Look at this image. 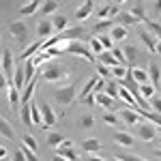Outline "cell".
I'll use <instances>...</instances> for the list:
<instances>
[{
  "instance_id": "obj_42",
  "label": "cell",
  "mask_w": 161,
  "mask_h": 161,
  "mask_svg": "<svg viewBox=\"0 0 161 161\" xmlns=\"http://www.w3.org/2000/svg\"><path fill=\"white\" fill-rule=\"evenodd\" d=\"M58 155H62V157H64L67 161H77V155H75V153H73L71 148H62V146H60Z\"/></svg>"
},
{
  "instance_id": "obj_32",
  "label": "cell",
  "mask_w": 161,
  "mask_h": 161,
  "mask_svg": "<svg viewBox=\"0 0 161 161\" xmlns=\"http://www.w3.org/2000/svg\"><path fill=\"white\" fill-rule=\"evenodd\" d=\"M47 144L50 146H62L64 144V137L58 131H52V133H47Z\"/></svg>"
},
{
  "instance_id": "obj_25",
  "label": "cell",
  "mask_w": 161,
  "mask_h": 161,
  "mask_svg": "<svg viewBox=\"0 0 161 161\" xmlns=\"http://www.w3.org/2000/svg\"><path fill=\"white\" fill-rule=\"evenodd\" d=\"M97 82H99V77H90V80L86 82V86L82 88V92H80V99H86L88 95H90V92L97 88Z\"/></svg>"
},
{
  "instance_id": "obj_31",
  "label": "cell",
  "mask_w": 161,
  "mask_h": 161,
  "mask_svg": "<svg viewBox=\"0 0 161 161\" xmlns=\"http://www.w3.org/2000/svg\"><path fill=\"white\" fill-rule=\"evenodd\" d=\"M144 26H146V30H148V32H153V35L161 41V24H159V22H150V19H146Z\"/></svg>"
},
{
  "instance_id": "obj_51",
  "label": "cell",
  "mask_w": 161,
  "mask_h": 161,
  "mask_svg": "<svg viewBox=\"0 0 161 161\" xmlns=\"http://www.w3.org/2000/svg\"><path fill=\"white\" fill-rule=\"evenodd\" d=\"M105 15H112V4H110V7H101V9H99V17H105Z\"/></svg>"
},
{
  "instance_id": "obj_52",
  "label": "cell",
  "mask_w": 161,
  "mask_h": 161,
  "mask_svg": "<svg viewBox=\"0 0 161 161\" xmlns=\"http://www.w3.org/2000/svg\"><path fill=\"white\" fill-rule=\"evenodd\" d=\"M84 101H86L88 105H97V95H88Z\"/></svg>"
},
{
  "instance_id": "obj_27",
  "label": "cell",
  "mask_w": 161,
  "mask_h": 161,
  "mask_svg": "<svg viewBox=\"0 0 161 161\" xmlns=\"http://www.w3.org/2000/svg\"><path fill=\"white\" fill-rule=\"evenodd\" d=\"M77 127H80V129H92V127H95V116H92V114H84V116H80Z\"/></svg>"
},
{
  "instance_id": "obj_44",
  "label": "cell",
  "mask_w": 161,
  "mask_h": 161,
  "mask_svg": "<svg viewBox=\"0 0 161 161\" xmlns=\"http://www.w3.org/2000/svg\"><path fill=\"white\" fill-rule=\"evenodd\" d=\"M131 13L136 15L140 22H146V17H144V7H142V4H136V7L131 9Z\"/></svg>"
},
{
  "instance_id": "obj_20",
  "label": "cell",
  "mask_w": 161,
  "mask_h": 161,
  "mask_svg": "<svg viewBox=\"0 0 161 161\" xmlns=\"http://www.w3.org/2000/svg\"><path fill=\"white\" fill-rule=\"evenodd\" d=\"M148 77L153 80V86H155V88L159 86V80H161V67L157 64V62H150V67H148Z\"/></svg>"
},
{
  "instance_id": "obj_28",
  "label": "cell",
  "mask_w": 161,
  "mask_h": 161,
  "mask_svg": "<svg viewBox=\"0 0 161 161\" xmlns=\"http://www.w3.org/2000/svg\"><path fill=\"white\" fill-rule=\"evenodd\" d=\"M118 92H120V84H118V86H116V82H108V84H105V95H108V97H112V99H116V101H120Z\"/></svg>"
},
{
  "instance_id": "obj_59",
  "label": "cell",
  "mask_w": 161,
  "mask_h": 161,
  "mask_svg": "<svg viewBox=\"0 0 161 161\" xmlns=\"http://www.w3.org/2000/svg\"><path fill=\"white\" fill-rule=\"evenodd\" d=\"M157 133H159V136H161V127H157Z\"/></svg>"
},
{
  "instance_id": "obj_60",
  "label": "cell",
  "mask_w": 161,
  "mask_h": 161,
  "mask_svg": "<svg viewBox=\"0 0 161 161\" xmlns=\"http://www.w3.org/2000/svg\"><path fill=\"white\" fill-rule=\"evenodd\" d=\"M112 161H123V159H118V157H114V159H112Z\"/></svg>"
},
{
  "instance_id": "obj_38",
  "label": "cell",
  "mask_w": 161,
  "mask_h": 161,
  "mask_svg": "<svg viewBox=\"0 0 161 161\" xmlns=\"http://www.w3.org/2000/svg\"><path fill=\"white\" fill-rule=\"evenodd\" d=\"M114 22L112 19H101V22H97V26H95V32H103V30H112L114 28Z\"/></svg>"
},
{
  "instance_id": "obj_53",
  "label": "cell",
  "mask_w": 161,
  "mask_h": 161,
  "mask_svg": "<svg viewBox=\"0 0 161 161\" xmlns=\"http://www.w3.org/2000/svg\"><path fill=\"white\" fill-rule=\"evenodd\" d=\"M52 161H67V159H64V157H62V155H58V153H56V155H54V157H52Z\"/></svg>"
},
{
  "instance_id": "obj_58",
  "label": "cell",
  "mask_w": 161,
  "mask_h": 161,
  "mask_svg": "<svg viewBox=\"0 0 161 161\" xmlns=\"http://www.w3.org/2000/svg\"><path fill=\"white\" fill-rule=\"evenodd\" d=\"M155 157H161V148H157V150H155Z\"/></svg>"
},
{
  "instance_id": "obj_23",
  "label": "cell",
  "mask_w": 161,
  "mask_h": 161,
  "mask_svg": "<svg viewBox=\"0 0 161 161\" xmlns=\"http://www.w3.org/2000/svg\"><path fill=\"white\" fill-rule=\"evenodd\" d=\"M99 62H101V64H105V67H110V69H114V67H120V64H118V60L112 56V52H103V54L99 56Z\"/></svg>"
},
{
  "instance_id": "obj_57",
  "label": "cell",
  "mask_w": 161,
  "mask_h": 161,
  "mask_svg": "<svg viewBox=\"0 0 161 161\" xmlns=\"http://www.w3.org/2000/svg\"><path fill=\"white\" fill-rule=\"evenodd\" d=\"M157 54H159V56H161V41H159V43H157Z\"/></svg>"
},
{
  "instance_id": "obj_37",
  "label": "cell",
  "mask_w": 161,
  "mask_h": 161,
  "mask_svg": "<svg viewBox=\"0 0 161 161\" xmlns=\"http://www.w3.org/2000/svg\"><path fill=\"white\" fill-rule=\"evenodd\" d=\"M22 144H24V146H28V148L32 150V153H37V140H35V137L30 136V133H26V136H22Z\"/></svg>"
},
{
  "instance_id": "obj_4",
  "label": "cell",
  "mask_w": 161,
  "mask_h": 161,
  "mask_svg": "<svg viewBox=\"0 0 161 161\" xmlns=\"http://www.w3.org/2000/svg\"><path fill=\"white\" fill-rule=\"evenodd\" d=\"M9 32H11V37L15 39L17 43H22V45H26L28 39H30V30H28L26 22H22V19L11 22V24H9Z\"/></svg>"
},
{
  "instance_id": "obj_15",
  "label": "cell",
  "mask_w": 161,
  "mask_h": 161,
  "mask_svg": "<svg viewBox=\"0 0 161 161\" xmlns=\"http://www.w3.org/2000/svg\"><path fill=\"white\" fill-rule=\"evenodd\" d=\"M92 11H95V4L88 0V2H84V4H82L77 11H75V19H80V22H82V19H86V17H88Z\"/></svg>"
},
{
  "instance_id": "obj_34",
  "label": "cell",
  "mask_w": 161,
  "mask_h": 161,
  "mask_svg": "<svg viewBox=\"0 0 161 161\" xmlns=\"http://www.w3.org/2000/svg\"><path fill=\"white\" fill-rule=\"evenodd\" d=\"M88 45H90V50H92V54H95V56H97V54H103V52H108L105 50V47H103V43H101L99 39L95 37V39H90V41H88Z\"/></svg>"
},
{
  "instance_id": "obj_45",
  "label": "cell",
  "mask_w": 161,
  "mask_h": 161,
  "mask_svg": "<svg viewBox=\"0 0 161 161\" xmlns=\"http://www.w3.org/2000/svg\"><path fill=\"white\" fill-rule=\"evenodd\" d=\"M101 120L105 125H110V127H116V125H118V116H116V114H105Z\"/></svg>"
},
{
  "instance_id": "obj_54",
  "label": "cell",
  "mask_w": 161,
  "mask_h": 161,
  "mask_svg": "<svg viewBox=\"0 0 161 161\" xmlns=\"http://www.w3.org/2000/svg\"><path fill=\"white\" fill-rule=\"evenodd\" d=\"M86 161H105V159H101V157H95V155H90Z\"/></svg>"
},
{
  "instance_id": "obj_22",
  "label": "cell",
  "mask_w": 161,
  "mask_h": 161,
  "mask_svg": "<svg viewBox=\"0 0 161 161\" xmlns=\"http://www.w3.org/2000/svg\"><path fill=\"white\" fill-rule=\"evenodd\" d=\"M110 37L114 39V41H125V39H127V28H125V26H120V24H116L110 30Z\"/></svg>"
},
{
  "instance_id": "obj_55",
  "label": "cell",
  "mask_w": 161,
  "mask_h": 161,
  "mask_svg": "<svg viewBox=\"0 0 161 161\" xmlns=\"http://www.w3.org/2000/svg\"><path fill=\"white\" fill-rule=\"evenodd\" d=\"M73 144H71V140H64V144H62V148H71Z\"/></svg>"
},
{
  "instance_id": "obj_1",
  "label": "cell",
  "mask_w": 161,
  "mask_h": 161,
  "mask_svg": "<svg viewBox=\"0 0 161 161\" xmlns=\"http://www.w3.org/2000/svg\"><path fill=\"white\" fill-rule=\"evenodd\" d=\"M69 77V71L58 64V62H50V64H45L43 67V71H41V80H45V82H50V84H60Z\"/></svg>"
},
{
  "instance_id": "obj_35",
  "label": "cell",
  "mask_w": 161,
  "mask_h": 161,
  "mask_svg": "<svg viewBox=\"0 0 161 161\" xmlns=\"http://www.w3.org/2000/svg\"><path fill=\"white\" fill-rule=\"evenodd\" d=\"M140 92H142V97H144V99H153V97H157L153 84H140Z\"/></svg>"
},
{
  "instance_id": "obj_48",
  "label": "cell",
  "mask_w": 161,
  "mask_h": 161,
  "mask_svg": "<svg viewBox=\"0 0 161 161\" xmlns=\"http://www.w3.org/2000/svg\"><path fill=\"white\" fill-rule=\"evenodd\" d=\"M118 159H123V161H146V159H142V157H136V155H120Z\"/></svg>"
},
{
  "instance_id": "obj_6",
  "label": "cell",
  "mask_w": 161,
  "mask_h": 161,
  "mask_svg": "<svg viewBox=\"0 0 161 161\" xmlns=\"http://www.w3.org/2000/svg\"><path fill=\"white\" fill-rule=\"evenodd\" d=\"M155 133H157V129L153 127V123H142V125L136 127V137L142 140V142H153L155 140Z\"/></svg>"
},
{
  "instance_id": "obj_19",
  "label": "cell",
  "mask_w": 161,
  "mask_h": 161,
  "mask_svg": "<svg viewBox=\"0 0 161 161\" xmlns=\"http://www.w3.org/2000/svg\"><path fill=\"white\" fill-rule=\"evenodd\" d=\"M52 24H54V28H56L58 32H64L67 26H69V17H64V15H60V13H56V15L52 17Z\"/></svg>"
},
{
  "instance_id": "obj_17",
  "label": "cell",
  "mask_w": 161,
  "mask_h": 161,
  "mask_svg": "<svg viewBox=\"0 0 161 161\" xmlns=\"http://www.w3.org/2000/svg\"><path fill=\"white\" fill-rule=\"evenodd\" d=\"M19 118H22V123H24L26 127H32V125H35V120H32V112H30V103H26V105L19 108Z\"/></svg>"
},
{
  "instance_id": "obj_12",
  "label": "cell",
  "mask_w": 161,
  "mask_h": 161,
  "mask_svg": "<svg viewBox=\"0 0 161 161\" xmlns=\"http://www.w3.org/2000/svg\"><path fill=\"white\" fill-rule=\"evenodd\" d=\"M114 142H116V144H120V146H125V148H131V146H133V136H131V133H127V131H116Z\"/></svg>"
},
{
  "instance_id": "obj_9",
  "label": "cell",
  "mask_w": 161,
  "mask_h": 161,
  "mask_svg": "<svg viewBox=\"0 0 161 161\" xmlns=\"http://www.w3.org/2000/svg\"><path fill=\"white\" fill-rule=\"evenodd\" d=\"M52 32H54V24L50 19H41L37 24V37L39 39H52Z\"/></svg>"
},
{
  "instance_id": "obj_16",
  "label": "cell",
  "mask_w": 161,
  "mask_h": 161,
  "mask_svg": "<svg viewBox=\"0 0 161 161\" xmlns=\"http://www.w3.org/2000/svg\"><path fill=\"white\" fill-rule=\"evenodd\" d=\"M13 86H15V88L28 86V84H26V71H24V67H17V69H15V73H13Z\"/></svg>"
},
{
  "instance_id": "obj_11",
  "label": "cell",
  "mask_w": 161,
  "mask_h": 161,
  "mask_svg": "<svg viewBox=\"0 0 161 161\" xmlns=\"http://www.w3.org/2000/svg\"><path fill=\"white\" fill-rule=\"evenodd\" d=\"M118 116H120V118H123L129 127L137 125V120H142V118H144V116H142L140 112H136V110H120V114H118Z\"/></svg>"
},
{
  "instance_id": "obj_49",
  "label": "cell",
  "mask_w": 161,
  "mask_h": 161,
  "mask_svg": "<svg viewBox=\"0 0 161 161\" xmlns=\"http://www.w3.org/2000/svg\"><path fill=\"white\" fill-rule=\"evenodd\" d=\"M13 161H28V159H26V155L22 150H15V153H13Z\"/></svg>"
},
{
  "instance_id": "obj_33",
  "label": "cell",
  "mask_w": 161,
  "mask_h": 161,
  "mask_svg": "<svg viewBox=\"0 0 161 161\" xmlns=\"http://www.w3.org/2000/svg\"><path fill=\"white\" fill-rule=\"evenodd\" d=\"M41 47H43V43H41V41H37V43H32V45H30L26 52H22V54H19V58H22V60H30V56H32L37 50H41Z\"/></svg>"
},
{
  "instance_id": "obj_43",
  "label": "cell",
  "mask_w": 161,
  "mask_h": 161,
  "mask_svg": "<svg viewBox=\"0 0 161 161\" xmlns=\"http://www.w3.org/2000/svg\"><path fill=\"white\" fill-rule=\"evenodd\" d=\"M99 41L103 43V47H105L108 52H112V50H114V45H112V43H114V39H112L110 35H103V37H99Z\"/></svg>"
},
{
  "instance_id": "obj_21",
  "label": "cell",
  "mask_w": 161,
  "mask_h": 161,
  "mask_svg": "<svg viewBox=\"0 0 161 161\" xmlns=\"http://www.w3.org/2000/svg\"><path fill=\"white\" fill-rule=\"evenodd\" d=\"M9 101H11V108L22 105V95H19V88H15L13 84H9Z\"/></svg>"
},
{
  "instance_id": "obj_8",
  "label": "cell",
  "mask_w": 161,
  "mask_h": 161,
  "mask_svg": "<svg viewBox=\"0 0 161 161\" xmlns=\"http://www.w3.org/2000/svg\"><path fill=\"white\" fill-rule=\"evenodd\" d=\"M82 35H84V28H82V26H73V28H67L64 32H60V35H58V41H60V43L82 41Z\"/></svg>"
},
{
  "instance_id": "obj_18",
  "label": "cell",
  "mask_w": 161,
  "mask_h": 161,
  "mask_svg": "<svg viewBox=\"0 0 161 161\" xmlns=\"http://www.w3.org/2000/svg\"><path fill=\"white\" fill-rule=\"evenodd\" d=\"M30 112H32V120H35V125H39V127H43V114H41V108H39V101H30Z\"/></svg>"
},
{
  "instance_id": "obj_26",
  "label": "cell",
  "mask_w": 161,
  "mask_h": 161,
  "mask_svg": "<svg viewBox=\"0 0 161 161\" xmlns=\"http://www.w3.org/2000/svg\"><path fill=\"white\" fill-rule=\"evenodd\" d=\"M131 75H133V80H136L137 84H148V71H144V69H131Z\"/></svg>"
},
{
  "instance_id": "obj_50",
  "label": "cell",
  "mask_w": 161,
  "mask_h": 161,
  "mask_svg": "<svg viewBox=\"0 0 161 161\" xmlns=\"http://www.w3.org/2000/svg\"><path fill=\"white\" fill-rule=\"evenodd\" d=\"M110 73H112L110 67H105V64H101V67H99V75H101V77H108Z\"/></svg>"
},
{
  "instance_id": "obj_40",
  "label": "cell",
  "mask_w": 161,
  "mask_h": 161,
  "mask_svg": "<svg viewBox=\"0 0 161 161\" xmlns=\"http://www.w3.org/2000/svg\"><path fill=\"white\" fill-rule=\"evenodd\" d=\"M112 75L120 82V80H125V77L129 75V69H127V67H114V69H112Z\"/></svg>"
},
{
  "instance_id": "obj_30",
  "label": "cell",
  "mask_w": 161,
  "mask_h": 161,
  "mask_svg": "<svg viewBox=\"0 0 161 161\" xmlns=\"http://www.w3.org/2000/svg\"><path fill=\"white\" fill-rule=\"evenodd\" d=\"M35 88H37V82H30V84L26 86V90L22 92V105H26L28 101H32V95H35Z\"/></svg>"
},
{
  "instance_id": "obj_29",
  "label": "cell",
  "mask_w": 161,
  "mask_h": 161,
  "mask_svg": "<svg viewBox=\"0 0 161 161\" xmlns=\"http://www.w3.org/2000/svg\"><path fill=\"white\" fill-rule=\"evenodd\" d=\"M0 133H2V137H4V140H13V137H15V131L11 129V125L7 123L4 118L0 120Z\"/></svg>"
},
{
  "instance_id": "obj_13",
  "label": "cell",
  "mask_w": 161,
  "mask_h": 161,
  "mask_svg": "<svg viewBox=\"0 0 161 161\" xmlns=\"http://www.w3.org/2000/svg\"><path fill=\"white\" fill-rule=\"evenodd\" d=\"M116 22H118L120 26H125V28H127V26H136V24H140V19H137V17H136V15H133L131 11L120 13V15L116 17Z\"/></svg>"
},
{
  "instance_id": "obj_10",
  "label": "cell",
  "mask_w": 161,
  "mask_h": 161,
  "mask_svg": "<svg viewBox=\"0 0 161 161\" xmlns=\"http://www.w3.org/2000/svg\"><path fill=\"white\" fill-rule=\"evenodd\" d=\"M140 39H142V43H144L150 52H157V43H159V41H157V37H155L153 32H148L146 28H142V30H140Z\"/></svg>"
},
{
  "instance_id": "obj_24",
  "label": "cell",
  "mask_w": 161,
  "mask_h": 161,
  "mask_svg": "<svg viewBox=\"0 0 161 161\" xmlns=\"http://www.w3.org/2000/svg\"><path fill=\"white\" fill-rule=\"evenodd\" d=\"M56 11H58V2H56V0H47V2L41 4V13L47 15V17H50V15H56Z\"/></svg>"
},
{
  "instance_id": "obj_2",
  "label": "cell",
  "mask_w": 161,
  "mask_h": 161,
  "mask_svg": "<svg viewBox=\"0 0 161 161\" xmlns=\"http://www.w3.org/2000/svg\"><path fill=\"white\" fill-rule=\"evenodd\" d=\"M52 97H54V101L60 105L62 110H67V108H69V105H71V103L75 101V97H77V88H75V84L58 86V88H54Z\"/></svg>"
},
{
  "instance_id": "obj_3",
  "label": "cell",
  "mask_w": 161,
  "mask_h": 161,
  "mask_svg": "<svg viewBox=\"0 0 161 161\" xmlns=\"http://www.w3.org/2000/svg\"><path fill=\"white\" fill-rule=\"evenodd\" d=\"M60 47L64 52H69V54H73V56H82V58H86L88 62H95V60H97V56L92 54L90 45H86L84 41H69V43H60Z\"/></svg>"
},
{
  "instance_id": "obj_36",
  "label": "cell",
  "mask_w": 161,
  "mask_h": 161,
  "mask_svg": "<svg viewBox=\"0 0 161 161\" xmlns=\"http://www.w3.org/2000/svg\"><path fill=\"white\" fill-rule=\"evenodd\" d=\"M37 9H41V2H37V0H32L30 4H24V7L19 9V13H22V15H32V13L37 11Z\"/></svg>"
},
{
  "instance_id": "obj_7",
  "label": "cell",
  "mask_w": 161,
  "mask_h": 161,
  "mask_svg": "<svg viewBox=\"0 0 161 161\" xmlns=\"http://www.w3.org/2000/svg\"><path fill=\"white\" fill-rule=\"evenodd\" d=\"M39 108H41V114H43V129H47V127H54V125L58 123V118H56V114L52 110L50 103H45V101H39Z\"/></svg>"
},
{
  "instance_id": "obj_39",
  "label": "cell",
  "mask_w": 161,
  "mask_h": 161,
  "mask_svg": "<svg viewBox=\"0 0 161 161\" xmlns=\"http://www.w3.org/2000/svg\"><path fill=\"white\" fill-rule=\"evenodd\" d=\"M123 52H125V58H127V62H133V60L137 58V50L133 47V45H125Z\"/></svg>"
},
{
  "instance_id": "obj_46",
  "label": "cell",
  "mask_w": 161,
  "mask_h": 161,
  "mask_svg": "<svg viewBox=\"0 0 161 161\" xmlns=\"http://www.w3.org/2000/svg\"><path fill=\"white\" fill-rule=\"evenodd\" d=\"M19 150L26 155V159H28V161H39V157H37V155H35L30 148H28V146H24V144H22V148H19Z\"/></svg>"
},
{
  "instance_id": "obj_41",
  "label": "cell",
  "mask_w": 161,
  "mask_h": 161,
  "mask_svg": "<svg viewBox=\"0 0 161 161\" xmlns=\"http://www.w3.org/2000/svg\"><path fill=\"white\" fill-rule=\"evenodd\" d=\"M112 56H114V58L118 60V64H120V67H125L127 58H125V52L120 50V47H114V50H112Z\"/></svg>"
},
{
  "instance_id": "obj_47",
  "label": "cell",
  "mask_w": 161,
  "mask_h": 161,
  "mask_svg": "<svg viewBox=\"0 0 161 161\" xmlns=\"http://www.w3.org/2000/svg\"><path fill=\"white\" fill-rule=\"evenodd\" d=\"M150 103H153V112L161 116V97H153V99H150Z\"/></svg>"
},
{
  "instance_id": "obj_5",
  "label": "cell",
  "mask_w": 161,
  "mask_h": 161,
  "mask_svg": "<svg viewBox=\"0 0 161 161\" xmlns=\"http://www.w3.org/2000/svg\"><path fill=\"white\" fill-rule=\"evenodd\" d=\"M13 73H15V69H13V56H11V50L9 47H2V77L13 84Z\"/></svg>"
},
{
  "instance_id": "obj_14",
  "label": "cell",
  "mask_w": 161,
  "mask_h": 161,
  "mask_svg": "<svg viewBox=\"0 0 161 161\" xmlns=\"http://www.w3.org/2000/svg\"><path fill=\"white\" fill-rule=\"evenodd\" d=\"M82 150H84V153H99L101 150L99 137H88V140H84V142H82Z\"/></svg>"
},
{
  "instance_id": "obj_56",
  "label": "cell",
  "mask_w": 161,
  "mask_h": 161,
  "mask_svg": "<svg viewBox=\"0 0 161 161\" xmlns=\"http://www.w3.org/2000/svg\"><path fill=\"white\" fill-rule=\"evenodd\" d=\"M155 9H157V11H161V0H157V2H155Z\"/></svg>"
}]
</instances>
